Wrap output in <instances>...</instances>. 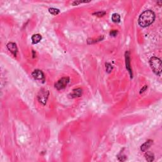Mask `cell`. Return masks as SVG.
<instances>
[{
	"instance_id": "cell-11",
	"label": "cell",
	"mask_w": 162,
	"mask_h": 162,
	"mask_svg": "<svg viewBox=\"0 0 162 162\" xmlns=\"http://www.w3.org/2000/svg\"><path fill=\"white\" fill-rule=\"evenodd\" d=\"M41 36L40 34H34L32 37V41L33 44H37L41 40Z\"/></svg>"
},
{
	"instance_id": "cell-13",
	"label": "cell",
	"mask_w": 162,
	"mask_h": 162,
	"mask_svg": "<svg viewBox=\"0 0 162 162\" xmlns=\"http://www.w3.org/2000/svg\"><path fill=\"white\" fill-rule=\"evenodd\" d=\"M49 12H50L51 14L54 15H58L59 13H60V10L57 8H49Z\"/></svg>"
},
{
	"instance_id": "cell-14",
	"label": "cell",
	"mask_w": 162,
	"mask_h": 162,
	"mask_svg": "<svg viewBox=\"0 0 162 162\" xmlns=\"http://www.w3.org/2000/svg\"><path fill=\"white\" fill-rule=\"evenodd\" d=\"M106 71H107L108 73H110V72L111 71V70H112V66H111V65H110V63H106Z\"/></svg>"
},
{
	"instance_id": "cell-15",
	"label": "cell",
	"mask_w": 162,
	"mask_h": 162,
	"mask_svg": "<svg viewBox=\"0 0 162 162\" xmlns=\"http://www.w3.org/2000/svg\"><path fill=\"white\" fill-rule=\"evenodd\" d=\"M106 12H96V13H95L93 15H95L97 17H102V16L105 15Z\"/></svg>"
},
{
	"instance_id": "cell-6",
	"label": "cell",
	"mask_w": 162,
	"mask_h": 162,
	"mask_svg": "<svg viewBox=\"0 0 162 162\" xmlns=\"http://www.w3.org/2000/svg\"><path fill=\"white\" fill-rule=\"evenodd\" d=\"M7 48L8 49V50H9L14 56L17 55V48L14 42H9V43L7 44Z\"/></svg>"
},
{
	"instance_id": "cell-5",
	"label": "cell",
	"mask_w": 162,
	"mask_h": 162,
	"mask_svg": "<svg viewBox=\"0 0 162 162\" xmlns=\"http://www.w3.org/2000/svg\"><path fill=\"white\" fill-rule=\"evenodd\" d=\"M32 75L36 80L44 81V75L43 72L40 70H36L32 72Z\"/></svg>"
},
{
	"instance_id": "cell-7",
	"label": "cell",
	"mask_w": 162,
	"mask_h": 162,
	"mask_svg": "<svg viewBox=\"0 0 162 162\" xmlns=\"http://www.w3.org/2000/svg\"><path fill=\"white\" fill-rule=\"evenodd\" d=\"M82 89L80 88H77L73 90L72 93L70 95V97L71 98H76V97H80V96H82Z\"/></svg>"
},
{
	"instance_id": "cell-16",
	"label": "cell",
	"mask_w": 162,
	"mask_h": 162,
	"mask_svg": "<svg viewBox=\"0 0 162 162\" xmlns=\"http://www.w3.org/2000/svg\"><path fill=\"white\" fill-rule=\"evenodd\" d=\"M118 158H119V159L120 161H125V159H126V156H125V155H122V154H119V155L118 156Z\"/></svg>"
},
{
	"instance_id": "cell-18",
	"label": "cell",
	"mask_w": 162,
	"mask_h": 162,
	"mask_svg": "<svg viewBox=\"0 0 162 162\" xmlns=\"http://www.w3.org/2000/svg\"><path fill=\"white\" fill-rule=\"evenodd\" d=\"M147 87H148V86H144V87H143V89H141V92H140V93H141H141H142V92H144V91H145V90H146V89H147Z\"/></svg>"
},
{
	"instance_id": "cell-1",
	"label": "cell",
	"mask_w": 162,
	"mask_h": 162,
	"mask_svg": "<svg viewBox=\"0 0 162 162\" xmlns=\"http://www.w3.org/2000/svg\"><path fill=\"white\" fill-rule=\"evenodd\" d=\"M155 14L151 10H146L139 17L138 22L139 26L143 27H148L150 26L154 20Z\"/></svg>"
},
{
	"instance_id": "cell-10",
	"label": "cell",
	"mask_w": 162,
	"mask_h": 162,
	"mask_svg": "<svg viewBox=\"0 0 162 162\" xmlns=\"http://www.w3.org/2000/svg\"><path fill=\"white\" fill-rule=\"evenodd\" d=\"M144 157L146 158V159L148 161H153V160H154V154H153V153H151V152H146V153H145V154H144Z\"/></svg>"
},
{
	"instance_id": "cell-4",
	"label": "cell",
	"mask_w": 162,
	"mask_h": 162,
	"mask_svg": "<svg viewBox=\"0 0 162 162\" xmlns=\"http://www.w3.org/2000/svg\"><path fill=\"white\" fill-rule=\"evenodd\" d=\"M48 95H49V92L48 91H46V90H44V89L40 91L39 95L38 96L39 101L41 103H42L43 105H45V103H46V101H47Z\"/></svg>"
},
{
	"instance_id": "cell-2",
	"label": "cell",
	"mask_w": 162,
	"mask_h": 162,
	"mask_svg": "<svg viewBox=\"0 0 162 162\" xmlns=\"http://www.w3.org/2000/svg\"><path fill=\"white\" fill-rule=\"evenodd\" d=\"M149 65L155 74L160 75L161 73V61L158 58L152 57L149 60Z\"/></svg>"
},
{
	"instance_id": "cell-9",
	"label": "cell",
	"mask_w": 162,
	"mask_h": 162,
	"mask_svg": "<svg viewBox=\"0 0 162 162\" xmlns=\"http://www.w3.org/2000/svg\"><path fill=\"white\" fill-rule=\"evenodd\" d=\"M125 63H126V68L129 72H130V75L132 77V72H131V69H130V57H129V52H126L125 53Z\"/></svg>"
},
{
	"instance_id": "cell-12",
	"label": "cell",
	"mask_w": 162,
	"mask_h": 162,
	"mask_svg": "<svg viewBox=\"0 0 162 162\" xmlns=\"http://www.w3.org/2000/svg\"><path fill=\"white\" fill-rule=\"evenodd\" d=\"M111 19L115 23H119L120 21V16L118 13H114L111 17Z\"/></svg>"
},
{
	"instance_id": "cell-8",
	"label": "cell",
	"mask_w": 162,
	"mask_h": 162,
	"mask_svg": "<svg viewBox=\"0 0 162 162\" xmlns=\"http://www.w3.org/2000/svg\"><path fill=\"white\" fill-rule=\"evenodd\" d=\"M153 144V141L152 140H148V141L146 142L145 143L143 144L141 147V149L142 151H147V149H149V147L152 145Z\"/></svg>"
},
{
	"instance_id": "cell-17",
	"label": "cell",
	"mask_w": 162,
	"mask_h": 162,
	"mask_svg": "<svg viewBox=\"0 0 162 162\" xmlns=\"http://www.w3.org/2000/svg\"><path fill=\"white\" fill-rule=\"evenodd\" d=\"M117 34H118V31H116V30H113V31H111V32H110V36H113V37L116 36L117 35Z\"/></svg>"
},
{
	"instance_id": "cell-3",
	"label": "cell",
	"mask_w": 162,
	"mask_h": 162,
	"mask_svg": "<svg viewBox=\"0 0 162 162\" xmlns=\"http://www.w3.org/2000/svg\"><path fill=\"white\" fill-rule=\"evenodd\" d=\"M70 81V79L68 77H63L61 79L58 80L57 82L55 83V87L58 90H61L65 88L67 86L68 83Z\"/></svg>"
}]
</instances>
